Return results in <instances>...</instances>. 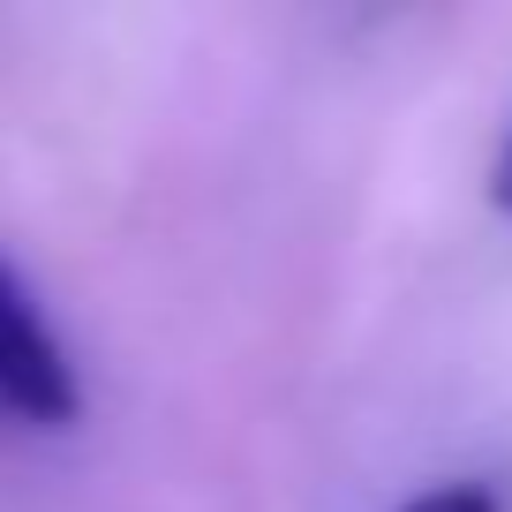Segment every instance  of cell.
Listing matches in <instances>:
<instances>
[{"mask_svg":"<svg viewBox=\"0 0 512 512\" xmlns=\"http://www.w3.org/2000/svg\"><path fill=\"white\" fill-rule=\"evenodd\" d=\"M400 512H505V497H497L490 482H437V490L407 497Z\"/></svg>","mask_w":512,"mask_h":512,"instance_id":"obj_2","label":"cell"},{"mask_svg":"<svg viewBox=\"0 0 512 512\" xmlns=\"http://www.w3.org/2000/svg\"><path fill=\"white\" fill-rule=\"evenodd\" d=\"M0 415L23 430H68L83 415V377L16 264H0Z\"/></svg>","mask_w":512,"mask_h":512,"instance_id":"obj_1","label":"cell"},{"mask_svg":"<svg viewBox=\"0 0 512 512\" xmlns=\"http://www.w3.org/2000/svg\"><path fill=\"white\" fill-rule=\"evenodd\" d=\"M497 204H505V219H512V144H505V159H497Z\"/></svg>","mask_w":512,"mask_h":512,"instance_id":"obj_3","label":"cell"}]
</instances>
